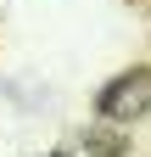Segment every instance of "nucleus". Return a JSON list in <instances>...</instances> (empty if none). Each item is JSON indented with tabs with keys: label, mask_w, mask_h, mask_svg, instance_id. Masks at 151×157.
Listing matches in <instances>:
<instances>
[{
	"label": "nucleus",
	"mask_w": 151,
	"mask_h": 157,
	"mask_svg": "<svg viewBox=\"0 0 151 157\" xmlns=\"http://www.w3.org/2000/svg\"><path fill=\"white\" fill-rule=\"evenodd\" d=\"M145 112H151V67L101 90V118H112V124H129V118H145Z\"/></svg>",
	"instance_id": "f257e3e1"
},
{
	"label": "nucleus",
	"mask_w": 151,
	"mask_h": 157,
	"mask_svg": "<svg viewBox=\"0 0 151 157\" xmlns=\"http://www.w3.org/2000/svg\"><path fill=\"white\" fill-rule=\"evenodd\" d=\"M56 157H67V151H56Z\"/></svg>",
	"instance_id": "f03ea898"
}]
</instances>
